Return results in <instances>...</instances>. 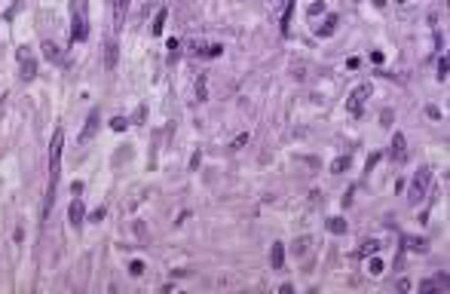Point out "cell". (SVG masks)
Segmentation results:
<instances>
[{"label": "cell", "mask_w": 450, "mask_h": 294, "mask_svg": "<svg viewBox=\"0 0 450 294\" xmlns=\"http://www.w3.org/2000/svg\"><path fill=\"white\" fill-rule=\"evenodd\" d=\"M62 147H64V132L55 129L52 144H49V181H46V199H43V218L49 221V211L55 206V190H59V175H62Z\"/></svg>", "instance_id": "obj_1"}, {"label": "cell", "mask_w": 450, "mask_h": 294, "mask_svg": "<svg viewBox=\"0 0 450 294\" xmlns=\"http://www.w3.org/2000/svg\"><path fill=\"white\" fill-rule=\"evenodd\" d=\"M86 37H89L86 0H74V3H71V43H83Z\"/></svg>", "instance_id": "obj_2"}, {"label": "cell", "mask_w": 450, "mask_h": 294, "mask_svg": "<svg viewBox=\"0 0 450 294\" xmlns=\"http://www.w3.org/2000/svg\"><path fill=\"white\" fill-rule=\"evenodd\" d=\"M429 181H432V168H429V166L417 168V175H413V181H410V193H407V202H410V206H417V202H423V199H426Z\"/></svg>", "instance_id": "obj_3"}, {"label": "cell", "mask_w": 450, "mask_h": 294, "mask_svg": "<svg viewBox=\"0 0 450 294\" xmlns=\"http://www.w3.org/2000/svg\"><path fill=\"white\" fill-rule=\"evenodd\" d=\"M371 98V86L367 83H359L349 92V101H346V110H349V117H362L364 114V101Z\"/></svg>", "instance_id": "obj_4"}, {"label": "cell", "mask_w": 450, "mask_h": 294, "mask_svg": "<svg viewBox=\"0 0 450 294\" xmlns=\"http://www.w3.org/2000/svg\"><path fill=\"white\" fill-rule=\"evenodd\" d=\"M389 160H392V163H405V160H407V138H405V132H395V135H392Z\"/></svg>", "instance_id": "obj_5"}, {"label": "cell", "mask_w": 450, "mask_h": 294, "mask_svg": "<svg viewBox=\"0 0 450 294\" xmlns=\"http://www.w3.org/2000/svg\"><path fill=\"white\" fill-rule=\"evenodd\" d=\"M98 123H101V114H98V110H89V117H86V126H83V132H80V144H89L92 138H95V132H98Z\"/></svg>", "instance_id": "obj_6"}, {"label": "cell", "mask_w": 450, "mask_h": 294, "mask_svg": "<svg viewBox=\"0 0 450 294\" xmlns=\"http://www.w3.org/2000/svg\"><path fill=\"white\" fill-rule=\"evenodd\" d=\"M83 218H86L83 199H71V206H67V221H71V227L80 230V227H83Z\"/></svg>", "instance_id": "obj_7"}, {"label": "cell", "mask_w": 450, "mask_h": 294, "mask_svg": "<svg viewBox=\"0 0 450 294\" xmlns=\"http://www.w3.org/2000/svg\"><path fill=\"white\" fill-rule=\"evenodd\" d=\"M21 80H34L37 77V62H34V55L28 52V49H21Z\"/></svg>", "instance_id": "obj_8"}, {"label": "cell", "mask_w": 450, "mask_h": 294, "mask_svg": "<svg viewBox=\"0 0 450 294\" xmlns=\"http://www.w3.org/2000/svg\"><path fill=\"white\" fill-rule=\"evenodd\" d=\"M270 267L273 270H285V245L282 242L270 245Z\"/></svg>", "instance_id": "obj_9"}, {"label": "cell", "mask_w": 450, "mask_h": 294, "mask_svg": "<svg viewBox=\"0 0 450 294\" xmlns=\"http://www.w3.org/2000/svg\"><path fill=\"white\" fill-rule=\"evenodd\" d=\"M43 55H46V59H49V62H55V64H62V62H64V55H62V49H59V46H55V43H49V40H46V43H43Z\"/></svg>", "instance_id": "obj_10"}, {"label": "cell", "mask_w": 450, "mask_h": 294, "mask_svg": "<svg viewBox=\"0 0 450 294\" xmlns=\"http://www.w3.org/2000/svg\"><path fill=\"white\" fill-rule=\"evenodd\" d=\"M166 19H169V9H166V6H163V9H156V16H153V25H150V31H153L156 37L163 34V28H166Z\"/></svg>", "instance_id": "obj_11"}, {"label": "cell", "mask_w": 450, "mask_h": 294, "mask_svg": "<svg viewBox=\"0 0 450 294\" xmlns=\"http://www.w3.org/2000/svg\"><path fill=\"white\" fill-rule=\"evenodd\" d=\"M432 288H447V276H435V279H423L420 282V291H432Z\"/></svg>", "instance_id": "obj_12"}, {"label": "cell", "mask_w": 450, "mask_h": 294, "mask_svg": "<svg viewBox=\"0 0 450 294\" xmlns=\"http://www.w3.org/2000/svg\"><path fill=\"white\" fill-rule=\"evenodd\" d=\"M291 19H294V0L285 6V13H282V37H288V34H291Z\"/></svg>", "instance_id": "obj_13"}, {"label": "cell", "mask_w": 450, "mask_h": 294, "mask_svg": "<svg viewBox=\"0 0 450 294\" xmlns=\"http://www.w3.org/2000/svg\"><path fill=\"white\" fill-rule=\"evenodd\" d=\"M105 64H107V71H113L117 67V40H107V46H105Z\"/></svg>", "instance_id": "obj_14"}, {"label": "cell", "mask_w": 450, "mask_h": 294, "mask_svg": "<svg viewBox=\"0 0 450 294\" xmlns=\"http://www.w3.org/2000/svg\"><path fill=\"white\" fill-rule=\"evenodd\" d=\"M401 245H405L407 248V252H426V239H413V236H405V239H401Z\"/></svg>", "instance_id": "obj_15"}, {"label": "cell", "mask_w": 450, "mask_h": 294, "mask_svg": "<svg viewBox=\"0 0 450 294\" xmlns=\"http://www.w3.org/2000/svg\"><path fill=\"white\" fill-rule=\"evenodd\" d=\"M325 227H328V233L340 236V233H346V221H343V218H328V221H325Z\"/></svg>", "instance_id": "obj_16"}, {"label": "cell", "mask_w": 450, "mask_h": 294, "mask_svg": "<svg viewBox=\"0 0 450 294\" xmlns=\"http://www.w3.org/2000/svg\"><path fill=\"white\" fill-rule=\"evenodd\" d=\"M113 16H117V28H123V21H126V9H129V0H113Z\"/></svg>", "instance_id": "obj_17"}, {"label": "cell", "mask_w": 450, "mask_h": 294, "mask_svg": "<svg viewBox=\"0 0 450 294\" xmlns=\"http://www.w3.org/2000/svg\"><path fill=\"white\" fill-rule=\"evenodd\" d=\"M337 21H340V19H337V16L331 13V16L325 19V25L319 28V37H331V34H334V28H337Z\"/></svg>", "instance_id": "obj_18"}, {"label": "cell", "mask_w": 450, "mask_h": 294, "mask_svg": "<svg viewBox=\"0 0 450 294\" xmlns=\"http://www.w3.org/2000/svg\"><path fill=\"white\" fill-rule=\"evenodd\" d=\"M349 163H352L349 156H337V160L331 163V172H334V175H340V172H346V168H349Z\"/></svg>", "instance_id": "obj_19"}, {"label": "cell", "mask_w": 450, "mask_h": 294, "mask_svg": "<svg viewBox=\"0 0 450 294\" xmlns=\"http://www.w3.org/2000/svg\"><path fill=\"white\" fill-rule=\"evenodd\" d=\"M367 270H371V276H383V261H380V257H371Z\"/></svg>", "instance_id": "obj_20"}, {"label": "cell", "mask_w": 450, "mask_h": 294, "mask_svg": "<svg viewBox=\"0 0 450 294\" xmlns=\"http://www.w3.org/2000/svg\"><path fill=\"white\" fill-rule=\"evenodd\" d=\"M126 126H129V120H126V117H113L110 120V129L113 132H126Z\"/></svg>", "instance_id": "obj_21"}, {"label": "cell", "mask_w": 450, "mask_h": 294, "mask_svg": "<svg viewBox=\"0 0 450 294\" xmlns=\"http://www.w3.org/2000/svg\"><path fill=\"white\" fill-rule=\"evenodd\" d=\"M392 120H395V114H392V110L386 107L383 114H380V126H383V129H392Z\"/></svg>", "instance_id": "obj_22"}, {"label": "cell", "mask_w": 450, "mask_h": 294, "mask_svg": "<svg viewBox=\"0 0 450 294\" xmlns=\"http://www.w3.org/2000/svg\"><path fill=\"white\" fill-rule=\"evenodd\" d=\"M306 248H309V239H306V236H300V239L294 242V254H297V257L306 254Z\"/></svg>", "instance_id": "obj_23"}, {"label": "cell", "mask_w": 450, "mask_h": 294, "mask_svg": "<svg viewBox=\"0 0 450 294\" xmlns=\"http://www.w3.org/2000/svg\"><path fill=\"white\" fill-rule=\"evenodd\" d=\"M438 80H447V55H441V59H438Z\"/></svg>", "instance_id": "obj_24"}, {"label": "cell", "mask_w": 450, "mask_h": 294, "mask_svg": "<svg viewBox=\"0 0 450 294\" xmlns=\"http://www.w3.org/2000/svg\"><path fill=\"white\" fill-rule=\"evenodd\" d=\"M221 52H224V46H221V43H212V46H205V52H202V55H209V59H217Z\"/></svg>", "instance_id": "obj_25"}, {"label": "cell", "mask_w": 450, "mask_h": 294, "mask_svg": "<svg viewBox=\"0 0 450 294\" xmlns=\"http://www.w3.org/2000/svg\"><path fill=\"white\" fill-rule=\"evenodd\" d=\"M245 144H248V132H242V135H236V138H233V144H230V147L239 150V147H245Z\"/></svg>", "instance_id": "obj_26"}, {"label": "cell", "mask_w": 450, "mask_h": 294, "mask_svg": "<svg viewBox=\"0 0 450 294\" xmlns=\"http://www.w3.org/2000/svg\"><path fill=\"white\" fill-rule=\"evenodd\" d=\"M129 273H132L135 279H138V276H144V264H141V261H132V264H129Z\"/></svg>", "instance_id": "obj_27"}, {"label": "cell", "mask_w": 450, "mask_h": 294, "mask_svg": "<svg viewBox=\"0 0 450 294\" xmlns=\"http://www.w3.org/2000/svg\"><path fill=\"white\" fill-rule=\"evenodd\" d=\"M377 248H380V242L371 239V242H364V245H362V252H364V254H377Z\"/></svg>", "instance_id": "obj_28"}, {"label": "cell", "mask_w": 450, "mask_h": 294, "mask_svg": "<svg viewBox=\"0 0 450 294\" xmlns=\"http://www.w3.org/2000/svg\"><path fill=\"white\" fill-rule=\"evenodd\" d=\"M144 117H147V107H144V105H138V107H135V123H141Z\"/></svg>", "instance_id": "obj_29"}, {"label": "cell", "mask_w": 450, "mask_h": 294, "mask_svg": "<svg viewBox=\"0 0 450 294\" xmlns=\"http://www.w3.org/2000/svg\"><path fill=\"white\" fill-rule=\"evenodd\" d=\"M426 114H429L432 120H441V110H438V107H426Z\"/></svg>", "instance_id": "obj_30"}, {"label": "cell", "mask_w": 450, "mask_h": 294, "mask_svg": "<svg viewBox=\"0 0 450 294\" xmlns=\"http://www.w3.org/2000/svg\"><path fill=\"white\" fill-rule=\"evenodd\" d=\"M110 3H113V0H110Z\"/></svg>", "instance_id": "obj_31"}]
</instances>
